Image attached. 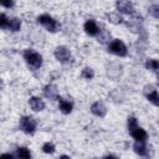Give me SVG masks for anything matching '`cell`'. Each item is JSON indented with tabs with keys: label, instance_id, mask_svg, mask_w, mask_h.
Segmentation results:
<instances>
[{
	"label": "cell",
	"instance_id": "cell-1",
	"mask_svg": "<svg viewBox=\"0 0 159 159\" xmlns=\"http://www.w3.org/2000/svg\"><path fill=\"white\" fill-rule=\"evenodd\" d=\"M24 60L32 71L39 70L42 65V56L32 48H27L24 51Z\"/></svg>",
	"mask_w": 159,
	"mask_h": 159
},
{
	"label": "cell",
	"instance_id": "cell-2",
	"mask_svg": "<svg viewBox=\"0 0 159 159\" xmlns=\"http://www.w3.org/2000/svg\"><path fill=\"white\" fill-rule=\"evenodd\" d=\"M37 22L41 24V25H42L47 31H50V32H56V31L58 30V27H60L58 22H57L52 16H50V15H47V14L40 15V16L37 17Z\"/></svg>",
	"mask_w": 159,
	"mask_h": 159
},
{
	"label": "cell",
	"instance_id": "cell-3",
	"mask_svg": "<svg viewBox=\"0 0 159 159\" xmlns=\"http://www.w3.org/2000/svg\"><path fill=\"white\" fill-rule=\"evenodd\" d=\"M36 125H37V122L31 116H24L20 118V128L22 132L27 134H34L36 130Z\"/></svg>",
	"mask_w": 159,
	"mask_h": 159
},
{
	"label": "cell",
	"instance_id": "cell-4",
	"mask_svg": "<svg viewBox=\"0 0 159 159\" xmlns=\"http://www.w3.org/2000/svg\"><path fill=\"white\" fill-rule=\"evenodd\" d=\"M108 51L112 52V53H114V55H117V56H122V57L128 53L127 46L120 40H113L109 43V46H108Z\"/></svg>",
	"mask_w": 159,
	"mask_h": 159
},
{
	"label": "cell",
	"instance_id": "cell-5",
	"mask_svg": "<svg viewBox=\"0 0 159 159\" xmlns=\"http://www.w3.org/2000/svg\"><path fill=\"white\" fill-rule=\"evenodd\" d=\"M53 55H55L56 60L60 61L61 63H67L71 61V52L66 46H57L55 48Z\"/></svg>",
	"mask_w": 159,
	"mask_h": 159
},
{
	"label": "cell",
	"instance_id": "cell-6",
	"mask_svg": "<svg viewBox=\"0 0 159 159\" xmlns=\"http://www.w3.org/2000/svg\"><path fill=\"white\" fill-rule=\"evenodd\" d=\"M116 7L119 12L122 14H133L134 12V6L130 1H125V0H119L116 2Z\"/></svg>",
	"mask_w": 159,
	"mask_h": 159
},
{
	"label": "cell",
	"instance_id": "cell-7",
	"mask_svg": "<svg viewBox=\"0 0 159 159\" xmlns=\"http://www.w3.org/2000/svg\"><path fill=\"white\" fill-rule=\"evenodd\" d=\"M43 94L45 97L50 98V99H58L60 96H58V89H57V86L50 83V84H46L43 87Z\"/></svg>",
	"mask_w": 159,
	"mask_h": 159
},
{
	"label": "cell",
	"instance_id": "cell-8",
	"mask_svg": "<svg viewBox=\"0 0 159 159\" xmlns=\"http://www.w3.org/2000/svg\"><path fill=\"white\" fill-rule=\"evenodd\" d=\"M91 112L97 117H104L107 114V108L102 102L98 101V102H94L91 106Z\"/></svg>",
	"mask_w": 159,
	"mask_h": 159
},
{
	"label": "cell",
	"instance_id": "cell-9",
	"mask_svg": "<svg viewBox=\"0 0 159 159\" xmlns=\"http://www.w3.org/2000/svg\"><path fill=\"white\" fill-rule=\"evenodd\" d=\"M83 29L86 31V34H88L89 36H97L99 29L97 26V24L94 22V20H87L83 25Z\"/></svg>",
	"mask_w": 159,
	"mask_h": 159
},
{
	"label": "cell",
	"instance_id": "cell-10",
	"mask_svg": "<svg viewBox=\"0 0 159 159\" xmlns=\"http://www.w3.org/2000/svg\"><path fill=\"white\" fill-rule=\"evenodd\" d=\"M129 133H130V135L135 139V142H145V139H147V137H148L147 132H145L143 128H140V127H137L135 129H133V130L129 132Z\"/></svg>",
	"mask_w": 159,
	"mask_h": 159
},
{
	"label": "cell",
	"instance_id": "cell-11",
	"mask_svg": "<svg viewBox=\"0 0 159 159\" xmlns=\"http://www.w3.org/2000/svg\"><path fill=\"white\" fill-rule=\"evenodd\" d=\"M29 103H30V107L36 112H40L45 108V102L39 97H31Z\"/></svg>",
	"mask_w": 159,
	"mask_h": 159
},
{
	"label": "cell",
	"instance_id": "cell-12",
	"mask_svg": "<svg viewBox=\"0 0 159 159\" xmlns=\"http://www.w3.org/2000/svg\"><path fill=\"white\" fill-rule=\"evenodd\" d=\"M133 149L134 152L140 155V157H148V149H147V145L144 142H135L134 145H133Z\"/></svg>",
	"mask_w": 159,
	"mask_h": 159
},
{
	"label": "cell",
	"instance_id": "cell-13",
	"mask_svg": "<svg viewBox=\"0 0 159 159\" xmlns=\"http://www.w3.org/2000/svg\"><path fill=\"white\" fill-rule=\"evenodd\" d=\"M58 101H60V111L62 113H65V114H70L72 112V109H73V104L70 101H66V99H63L61 97L58 98Z\"/></svg>",
	"mask_w": 159,
	"mask_h": 159
},
{
	"label": "cell",
	"instance_id": "cell-14",
	"mask_svg": "<svg viewBox=\"0 0 159 159\" xmlns=\"http://www.w3.org/2000/svg\"><path fill=\"white\" fill-rule=\"evenodd\" d=\"M109 40H111V34L106 29H99V31L97 34V41L101 43H106Z\"/></svg>",
	"mask_w": 159,
	"mask_h": 159
},
{
	"label": "cell",
	"instance_id": "cell-15",
	"mask_svg": "<svg viewBox=\"0 0 159 159\" xmlns=\"http://www.w3.org/2000/svg\"><path fill=\"white\" fill-rule=\"evenodd\" d=\"M145 97L149 102H152L154 106H158L159 104V96H158V91L157 89H152L150 92H147L145 93Z\"/></svg>",
	"mask_w": 159,
	"mask_h": 159
},
{
	"label": "cell",
	"instance_id": "cell-16",
	"mask_svg": "<svg viewBox=\"0 0 159 159\" xmlns=\"http://www.w3.org/2000/svg\"><path fill=\"white\" fill-rule=\"evenodd\" d=\"M16 157H17V159H31V153L27 148L20 147L16 150Z\"/></svg>",
	"mask_w": 159,
	"mask_h": 159
},
{
	"label": "cell",
	"instance_id": "cell-17",
	"mask_svg": "<svg viewBox=\"0 0 159 159\" xmlns=\"http://www.w3.org/2000/svg\"><path fill=\"white\" fill-rule=\"evenodd\" d=\"M21 27V21L20 19L17 17H12L9 20V25H7V29H10L11 31H19Z\"/></svg>",
	"mask_w": 159,
	"mask_h": 159
},
{
	"label": "cell",
	"instance_id": "cell-18",
	"mask_svg": "<svg viewBox=\"0 0 159 159\" xmlns=\"http://www.w3.org/2000/svg\"><path fill=\"white\" fill-rule=\"evenodd\" d=\"M106 16H107V19H108L112 24L118 25V24L123 22V19H122V16H120L118 12H109V14H107Z\"/></svg>",
	"mask_w": 159,
	"mask_h": 159
},
{
	"label": "cell",
	"instance_id": "cell-19",
	"mask_svg": "<svg viewBox=\"0 0 159 159\" xmlns=\"http://www.w3.org/2000/svg\"><path fill=\"white\" fill-rule=\"evenodd\" d=\"M145 67H147L148 70L153 71V72H157L158 68H159V62H158L157 60H154V58H149V60H147V62H145Z\"/></svg>",
	"mask_w": 159,
	"mask_h": 159
},
{
	"label": "cell",
	"instance_id": "cell-20",
	"mask_svg": "<svg viewBox=\"0 0 159 159\" xmlns=\"http://www.w3.org/2000/svg\"><path fill=\"white\" fill-rule=\"evenodd\" d=\"M81 76H82L83 78H86V80H92L93 76H94V72H93V70H92L91 67H84V68L82 70Z\"/></svg>",
	"mask_w": 159,
	"mask_h": 159
},
{
	"label": "cell",
	"instance_id": "cell-21",
	"mask_svg": "<svg viewBox=\"0 0 159 159\" xmlns=\"http://www.w3.org/2000/svg\"><path fill=\"white\" fill-rule=\"evenodd\" d=\"M137 127H138L137 118H135V117H133V116L128 117V130H129V132H132V130H133V129H135Z\"/></svg>",
	"mask_w": 159,
	"mask_h": 159
},
{
	"label": "cell",
	"instance_id": "cell-22",
	"mask_svg": "<svg viewBox=\"0 0 159 159\" xmlns=\"http://www.w3.org/2000/svg\"><path fill=\"white\" fill-rule=\"evenodd\" d=\"M42 152L46 153V154H52V153L55 152V145H53L52 143L47 142V143H45V144L42 145Z\"/></svg>",
	"mask_w": 159,
	"mask_h": 159
},
{
	"label": "cell",
	"instance_id": "cell-23",
	"mask_svg": "<svg viewBox=\"0 0 159 159\" xmlns=\"http://www.w3.org/2000/svg\"><path fill=\"white\" fill-rule=\"evenodd\" d=\"M9 25V19L6 17L5 14L0 12V29H6Z\"/></svg>",
	"mask_w": 159,
	"mask_h": 159
},
{
	"label": "cell",
	"instance_id": "cell-24",
	"mask_svg": "<svg viewBox=\"0 0 159 159\" xmlns=\"http://www.w3.org/2000/svg\"><path fill=\"white\" fill-rule=\"evenodd\" d=\"M149 11H150V14L155 17V19H158L159 17V5H152L150 6V9H149Z\"/></svg>",
	"mask_w": 159,
	"mask_h": 159
},
{
	"label": "cell",
	"instance_id": "cell-25",
	"mask_svg": "<svg viewBox=\"0 0 159 159\" xmlns=\"http://www.w3.org/2000/svg\"><path fill=\"white\" fill-rule=\"evenodd\" d=\"M0 5L10 9L11 6H14V1H2V0H1V1H0Z\"/></svg>",
	"mask_w": 159,
	"mask_h": 159
},
{
	"label": "cell",
	"instance_id": "cell-26",
	"mask_svg": "<svg viewBox=\"0 0 159 159\" xmlns=\"http://www.w3.org/2000/svg\"><path fill=\"white\" fill-rule=\"evenodd\" d=\"M0 159H14V157L9 153H5V154H1L0 155Z\"/></svg>",
	"mask_w": 159,
	"mask_h": 159
},
{
	"label": "cell",
	"instance_id": "cell-27",
	"mask_svg": "<svg viewBox=\"0 0 159 159\" xmlns=\"http://www.w3.org/2000/svg\"><path fill=\"white\" fill-rule=\"evenodd\" d=\"M102 159H119V158H117V157H114V155H106V157H103Z\"/></svg>",
	"mask_w": 159,
	"mask_h": 159
},
{
	"label": "cell",
	"instance_id": "cell-28",
	"mask_svg": "<svg viewBox=\"0 0 159 159\" xmlns=\"http://www.w3.org/2000/svg\"><path fill=\"white\" fill-rule=\"evenodd\" d=\"M58 159H71V158H70L68 155H61V157H60Z\"/></svg>",
	"mask_w": 159,
	"mask_h": 159
},
{
	"label": "cell",
	"instance_id": "cell-29",
	"mask_svg": "<svg viewBox=\"0 0 159 159\" xmlns=\"http://www.w3.org/2000/svg\"><path fill=\"white\" fill-rule=\"evenodd\" d=\"M2 87H4V83H2V81H1V80H0V89H1V88H2Z\"/></svg>",
	"mask_w": 159,
	"mask_h": 159
}]
</instances>
